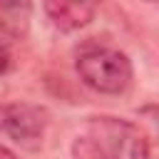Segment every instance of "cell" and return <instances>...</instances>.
<instances>
[{"label":"cell","mask_w":159,"mask_h":159,"mask_svg":"<svg viewBox=\"0 0 159 159\" xmlns=\"http://www.w3.org/2000/svg\"><path fill=\"white\" fill-rule=\"evenodd\" d=\"M75 70L89 89L99 94H122L134 77L132 62L122 50L104 47V45H92L84 47L77 55Z\"/></svg>","instance_id":"1"},{"label":"cell","mask_w":159,"mask_h":159,"mask_svg":"<svg viewBox=\"0 0 159 159\" xmlns=\"http://www.w3.org/2000/svg\"><path fill=\"white\" fill-rule=\"evenodd\" d=\"M87 137L104 159H144L142 132L134 122L99 114L87 122Z\"/></svg>","instance_id":"2"},{"label":"cell","mask_w":159,"mask_h":159,"mask_svg":"<svg viewBox=\"0 0 159 159\" xmlns=\"http://www.w3.org/2000/svg\"><path fill=\"white\" fill-rule=\"evenodd\" d=\"M47 124H50V112L40 104H30V102L0 104V134L27 152H35L42 144Z\"/></svg>","instance_id":"3"},{"label":"cell","mask_w":159,"mask_h":159,"mask_svg":"<svg viewBox=\"0 0 159 159\" xmlns=\"http://www.w3.org/2000/svg\"><path fill=\"white\" fill-rule=\"evenodd\" d=\"M42 10L60 32H75L87 27L97 12V7L89 2H65V0H47L42 2Z\"/></svg>","instance_id":"4"},{"label":"cell","mask_w":159,"mask_h":159,"mask_svg":"<svg viewBox=\"0 0 159 159\" xmlns=\"http://www.w3.org/2000/svg\"><path fill=\"white\" fill-rule=\"evenodd\" d=\"M30 2H0V35L10 42L25 37L30 27Z\"/></svg>","instance_id":"5"},{"label":"cell","mask_w":159,"mask_h":159,"mask_svg":"<svg viewBox=\"0 0 159 159\" xmlns=\"http://www.w3.org/2000/svg\"><path fill=\"white\" fill-rule=\"evenodd\" d=\"M139 132H142L144 159H159V117H147V122L139 127Z\"/></svg>","instance_id":"6"},{"label":"cell","mask_w":159,"mask_h":159,"mask_svg":"<svg viewBox=\"0 0 159 159\" xmlns=\"http://www.w3.org/2000/svg\"><path fill=\"white\" fill-rule=\"evenodd\" d=\"M72 159H104V157L99 154L94 142L87 134H82V137H77L72 142Z\"/></svg>","instance_id":"7"},{"label":"cell","mask_w":159,"mask_h":159,"mask_svg":"<svg viewBox=\"0 0 159 159\" xmlns=\"http://www.w3.org/2000/svg\"><path fill=\"white\" fill-rule=\"evenodd\" d=\"M12 67V50H10V40H5L0 35V75L10 72Z\"/></svg>","instance_id":"8"},{"label":"cell","mask_w":159,"mask_h":159,"mask_svg":"<svg viewBox=\"0 0 159 159\" xmlns=\"http://www.w3.org/2000/svg\"><path fill=\"white\" fill-rule=\"evenodd\" d=\"M0 159H17V154H15L12 149H7V147L0 144Z\"/></svg>","instance_id":"9"}]
</instances>
